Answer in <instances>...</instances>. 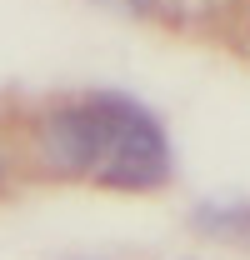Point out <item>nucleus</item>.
I'll list each match as a JSON object with an SVG mask.
<instances>
[{"instance_id": "1", "label": "nucleus", "mask_w": 250, "mask_h": 260, "mask_svg": "<svg viewBox=\"0 0 250 260\" xmlns=\"http://www.w3.org/2000/svg\"><path fill=\"white\" fill-rule=\"evenodd\" d=\"M35 155L50 175L105 190H160L170 180V140L160 120L115 90L50 105L35 120Z\"/></svg>"}, {"instance_id": "2", "label": "nucleus", "mask_w": 250, "mask_h": 260, "mask_svg": "<svg viewBox=\"0 0 250 260\" xmlns=\"http://www.w3.org/2000/svg\"><path fill=\"white\" fill-rule=\"evenodd\" d=\"M190 225L210 240L250 250V200H205V205L190 210Z\"/></svg>"}, {"instance_id": "3", "label": "nucleus", "mask_w": 250, "mask_h": 260, "mask_svg": "<svg viewBox=\"0 0 250 260\" xmlns=\"http://www.w3.org/2000/svg\"><path fill=\"white\" fill-rule=\"evenodd\" d=\"M105 5H115L125 15H150V10H155V0H105Z\"/></svg>"}]
</instances>
